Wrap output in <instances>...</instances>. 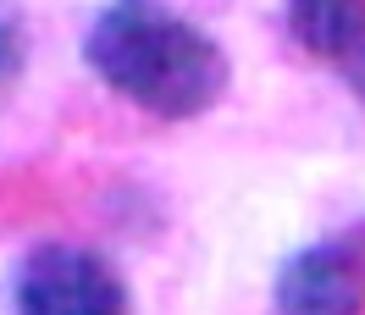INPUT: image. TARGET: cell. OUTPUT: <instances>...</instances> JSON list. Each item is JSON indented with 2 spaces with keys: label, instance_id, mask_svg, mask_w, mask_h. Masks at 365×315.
<instances>
[{
  "label": "cell",
  "instance_id": "obj_1",
  "mask_svg": "<svg viewBox=\"0 0 365 315\" xmlns=\"http://www.w3.org/2000/svg\"><path fill=\"white\" fill-rule=\"evenodd\" d=\"M83 61L111 94L155 122H194L232 83L227 50L166 0H111L83 39Z\"/></svg>",
  "mask_w": 365,
  "mask_h": 315
},
{
  "label": "cell",
  "instance_id": "obj_2",
  "mask_svg": "<svg viewBox=\"0 0 365 315\" xmlns=\"http://www.w3.org/2000/svg\"><path fill=\"white\" fill-rule=\"evenodd\" d=\"M17 315H133L128 277L83 244H34L11 271Z\"/></svg>",
  "mask_w": 365,
  "mask_h": 315
},
{
  "label": "cell",
  "instance_id": "obj_3",
  "mask_svg": "<svg viewBox=\"0 0 365 315\" xmlns=\"http://www.w3.org/2000/svg\"><path fill=\"white\" fill-rule=\"evenodd\" d=\"M277 315H365V232L294 249L272 282Z\"/></svg>",
  "mask_w": 365,
  "mask_h": 315
},
{
  "label": "cell",
  "instance_id": "obj_4",
  "mask_svg": "<svg viewBox=\"0 0 365 315\" xmlns=\"http://www.w3.org/2000/svg\"><path fill=\"white\" fill-rule=\"evenodd\" d=\"M282 28L310 61L338 72L365 45V0H288Z\"/></svg>",
  "mask_w": 365,
  "mask_h": 315
},
{
  "label": "cell",
  "instance_id": "obj_5",
  "mask_svg": "<svg viewBox=\"0 0 365 315\" xmlns=\"http://www.w3.org/2000/svg\"><path fill=\"white\" fill-rule=\"evenodd\" d=\"M23 67H28V39H23V28H17L6 11H0V94L17 89Z\"/></svg>",
  "mask_w": 365,
  "mask_h": 315
},
{
  "label": "cell",
  "instance_id": "obj_6",
  "mask_svg": "<svg viewBox=\"0 0 365 315\" xmlns=\"http://www.w3.org/2000/svg\"><path fill=\"white\" fill-rule=\"evenodd\" d=\"M338 78L349 83V94H354V100L365 105V45H360V50H354V56H349V61L338 67Z\"/></svg>",
  "mask_w": 365,
  "mask_h": 315
}]
</instances>
